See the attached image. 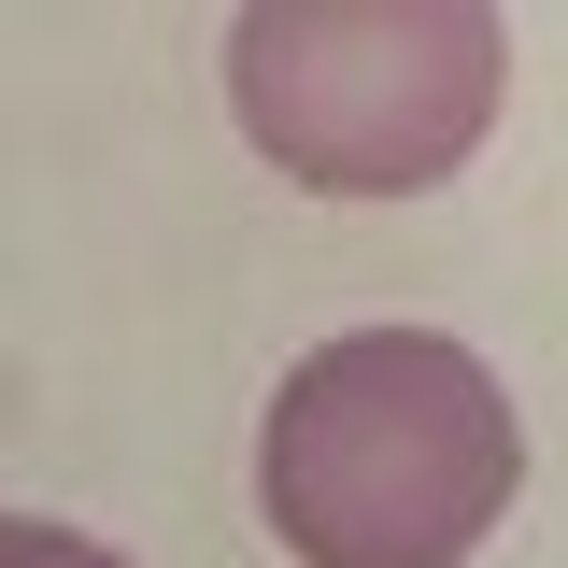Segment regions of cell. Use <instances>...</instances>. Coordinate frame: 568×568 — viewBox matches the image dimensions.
Listing matches in <instances>:
<instances>
[{
  "label": "cell",
  "instance_id": "cell-1",
  "mask_svg": "<svg viewBox=\"0 0 568 568\" xmlns=\"http://www.w3.org/2000/svg\"><path fill=\"white\" fill-rule=\"evenodd\" d=\"M526 484L497 369L440 327H355L284 369L256 426V511L298 568H455Z\"/></svg>",
  "mask_w": 568,
  "mask_h": 568
},
{
  "label": "cell",
  "instance_id": "cell-2",
  "mask_svg": "<svg viewBox=\"0 0 568 568\" xmlns=\"http://www.w3.org/2000/svg\"><path fill=\"white\" fill-rule=\"evenodd\" d=\"M497 43L484 0H256L227 29V100L271 171L313 200H413L440 185L497 114Z\"/></svg>",
  "mask_w": 568,
  "mask_h": 568
},
{
  "label": "cell",
  "instance_id": "cell-3",
  "mask_svg": "<svg viewBox=\"0 0 568 568\" xmlns=\"http://www.w3.org/2000/svg\"><path fill=\"white\" fill-rule=\"evenodd\" d=\"M0 568H129V555H100V540H71V526H29V511H0Z\"/></svg>",
  "mask_w": 568,
  "mask_h": 568
}]
</instances>
